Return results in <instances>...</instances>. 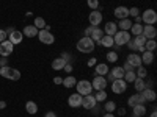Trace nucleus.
Here are the masks:
<instances>
[{
  "label": "nucleus",
  "instance_id": "nucleus-18",
  "mask_svg": "<svg viewBox=\"0 0 157 117\" xmlns=\"http://www.w3.org/2000/svg\"><path fill=\"white\" fill-rule=\"evenodd\" d=\"M141 95H143V98H145V101H148V103L155 101V97H157L154 89H143L141 90Z\"/></svg>",
  "mask_w": 157,
  "mask_h": 117
},
{
  "label": "nucleus",
  "instance_id": "nucleus-39",
  "mask_svg": "<svg viewBox=\"0 0 157 117\" xmlns=\"http://www.w3.org/2000/svg\"><path fill=\"white\" fill-rule=\"evenodd\" d=\"M105 58H107L109 62H116V61H118V51H115V50H109V51H107V55H105Z\"/></svg>",
  "mask_w": 157,
  "mask_h": 117
},
{
  "label": "nucleus",
  "instance_id": "nucleus-30",
  "mask_svg": "<svg viewBox=\"0 0 157 117\" xmlns=\"http://www.w3.org/2000/svg\"><path fill=\"white\" fill-rule=\"evenodd\" d=\"M25 109H27L29 114L35 115V114L38 112V105H36L35 101H27V103H25Z\"/></svg>",
  "mask_w": 157,
  "mask_h": 117
},
{
  "label": "nucleus",
  "instance_id": "nucleus-43",
  "mask_svg": "<svg viewBox=\"0 0 157 117\" xmlns=\"http://www.w3.org/2000/svg\"><path fill=\"white\" fill-rule=\"evenodd\" d=\"M21 78V72L17 70V69H13V72H11V76H10V80L11 81H17Z\"/></svg>",
  "mask_w": 157,
  "mask_h": 117
},
{
  "label": "nucleus",
  "instance_id": "nucleus-42",
  "mask_svg": "<svg viewBox=\"0 0 157 117\" xmlns=\"http://www.w3.org/2000/svg\"><path fill=\"white\" fill-rule=\"evenodd\" d=\"M86 5L90 9H98L99 8V0H86Z\"/></svg>",
  "mask_w": 157,
  "mask_h": 117
},
{
  "label": "nucleus",
  "instance_id": "nucleus-50",
  "mask_svg": "<svg viewBox=\"0 0 157 117\" xmlns=\"http://www.w3.org/2000/svg\"><path fill=\"white\" fill-rule=\"evenodd\" d=\"M96 64H98V59H96V58H91V59H88V66H90V67H94Z\"/></svg>",
  "mask_w": 157,
  "mask_h": 117
},
{
  "label": "nucleus",
  "instance_id": "nucleus-51",
  "mask_svg": "<svg viewBox=\"0 0 157 117\" xmlns=\"http://www.w3.org/2000/svg\"><path fill=\"white\" fill-rule=\"evenodd\" d=\"M93 30H94V27H93V25H90V27H86V28H85V36H90Z\"/></svg>",
  "mask_w": 157,
  "mask_h": 117
},
{
  "label": "nucleus",
  "instance_id": "nucleus-48",
  "mask_svg": "<svg viewBox=\"0 0 157 117\" xmlns=\"http://www.w3.org/2000/svg\"><path fill=\"white\" fill-rule=\"evenodd\" d=\"M8 39V34L5 33V30H0V42H3Z\"/></svg>",
  "mask_w": 157,
  "mask_h": 117
},
{
  "label": "nucleus",
  "instance_id": "nucleus-4",
  "mask_svg": "<svg viewBox=\"0 0 157 117\" xmlns=\"http://www.w3.org/2000/svg\"><path fill=\"white\" fill-rule=\"evenodd\" d=\"M140 17H141V22H145V25H155V22H157V12H155V9L148 8V9L143 11V14Z\"/></svg>",
  "mask_w": 157,
  "mask_h": 117
},
{
  "label": "nucleus",
  "instance_id": "nucleus-7",
  "mask_svg": "<svg viewBox=\"0 0 157 117\" xmlns=\"http://www.w3.org/2000/svg\"><path fill=\"white\" fill-rule=\"evenodd\" d=\"M88 20H90V25H93V27H99V23L104 20V16L99 9H91L90 16H88Z\"/></svg>",
  "mask_w": 157,
  "mask_h": 117
},
{
  "label": "nucleus",
  "instance_id": "nucleus-11",
  "mask_svg": "<svg viewBox=\"0 0 157 117\" xmlns=\"http://www.w3.org/2000/svg\"><path fill=\"white\" fill-rule=\"evenodd\" d=\"M126 61H127V62H129L134 69H137V67L143 66V64H141V56H140L138 53H134V51H130V53L127 55Z\"/></svg>",
  "mask_w": 157,
  "mask_h": 117
},
{
  "label": "nucleus",
  "instance_id": "nucleus-26",
  "mask_svg": "<svg viewBox=\"0 0 157 117\" xmlns=\"http://www.w3.org/2000/svg\"><path fill=\"white\" fill-rule=\"evenodd\" d=\"M146 112H148V109H146L145 105H135V106H132V114H134V115H141V117H145Z\"/></svg>",
  "mask_w": 157,
  "mask_h": 117
},
{
  "label": "nucleus",
  "instance_id": "nucleus-22",
  "mask_svg": "<svg viewBox=\"0 0 157 117\" xmlns=\"http://www.w3.org/2000/svg\"><path fill=\"white\" fill-rule=\"evenodd\" d=\"M132 20H130L129 17L127 19H121L120 22H116V25H118V28L120 30H123V31H129L130 30V27H132Z\"/></svg>",
  "mask_w": 157,
  "mask_h": 117
},
{
  "label": "nucleus",
  "instance_id": "nucleus-16",
  "mask_svg": "<svg viewBox=\"0 0 157 117\" xmlns=\"http://www.w3.org/2000/svg\"><path fill=\"white\" fill-rule=\"evenodd\" d=\"M140 56H141V64L143 66H151V64L154 62V51H146L145 50Z\"/></svg>",
  "mask_w": 157,
  "mask_h": 117
},
{
  "label": "nucleus",
  "instance_id": "nucleus-12",
  "mask_svg": "<svg viewBox=\"0 0 157 117\" xmlns=\"http://www.w3.org/2000/svg\"><path fill=\"white\" fill-rule=\"evenodd\" d=\"M113 14L118 20H121V19H127L129 17V8L124 6V5H120V6H116L113 9Z\"/></svg>",
  "mask_w": 157,
  "mask_h": 117
},
{
  "label": "nucleus",
  "instance_id": "nucleus-38",
  "mask_svg": "<svg viewBox=\"0 0 157 117\" xmlns=\"http://www.w3.org/2000/svg\"><path fill=\"white\" fill-rule=\"evenodd\" d=\"M107 92H105V89L104 90H96V95H94V98H96V101L99 103V101H105L107 100Z\"/></svg>",
  "mask_w": 157,
  "mask_h": 117
},
{
  "label": "nucleus",
  "instance_id": "nucleus-52",
  "mask_svg": "<svg viewBox=\"0 0 157 117\" xmlns=\"http://www.w3.org/2000/svg\"><path fill=\"white\" fill-rule=\"evenodd\" d=\"M44 117H58V115H57V112H54V111H47V112L44 114Z\"/></svg>",
  "mask_w": 157,
  "mask_h": 117
},
{
  "label": "nucleus",
  "instance_id": "nucleus-32",
  "mask_svg": "<svg viewBox=\"0 0 157 117\" xmlns=\"http://www.w3.org/2000/svg\"><path fill=\"white\" fill-rule=\"evenodd\" d=\"M33 25H35V27H36L38 30H44L47 23H46V20H44L43 17H39V16H38V17H35V20H33Z\"/></svg>",
  "mask_w": 157,
  "mask_h": 117
},
{
  "label": "nucleus",
  "instance_id": "nucleus-47",
  "mask_svg": "<svg viewBox=\"0 0 157 117\" xmlns=\"http://www.w3.org/2000/svg\"><path fill=\"white\" fill-rule=\"evenodd\" d=\"M123 69H124V72H132V70H135L132 66H130V64L127 62V61H124V64H123V66H121Z\"/></svg>",
  "mask_w": 157,
  "mask_h": 117
},
{
  "label": "nucleus",
  "instance_id": "nucleus-29",
  "mask_svg": "<svg viewBox=\"0 0 157 117\" xmlns=\"http://www.w3.org/2000/svg\"><path fill=\"white\" fill-rule=\"evenodd\" d=\"M132 84H134V87H135V92H141L143 89H146V86H145V80H143V78H135Z\"/></svg>",
  "mask_w": 157,
  "mask_h": 117
},
{
  "label": "nucleus",
  "instance_id": "nucleus-56",
  "mask_svg": "<svg viewBox=\"0 0 157 117\" xmlns=\"http://www.w3.org/2000/svg\"><path fill=\"white\" fill-rule=\"evenodd\" d=\"M3 108H6V101L0 100V109H3Z\"/></svg>",
  "mask_w": 157,
  "mask_h": 117
},
{
  "label": "nucleus",
  "instance_id": "nucleus-46",
  "mask_svg": "<svg viewBox=\"0 0 157 117\" xmlns=\"http://www.w3.org/2000/svg\"><path fill=\"white\" fill-rule=\"evenodd\" d=\"M63 72H66L68 75H71V72H72V64H71V62H66V64H64Z\"/></svg>",
  "mask_w": 157,
  "mask_h": 117
},
{
  "label": "nucleus",
  "instance_id": "nucleus-1",
  "mask_svg": "<svg viewBox=\"0 0 157 117\" xmlns=\"http://www.w3.org/2000/svg\"><path fill=\"white\" fill-rule=\"evenodd\" d=\"M77 50L80 51V53H91V51H94V47H96V44L91 41V37H88V36H83V37H80L77 41Z\"/></svg>",
  "mask_w": 157,
  "mask_h": 117
},
{
  "label": "nucleus",
  "instance_id": "nucleus-57",
  "mask_svg": "<svg viewBox=\"0 0 157 117\" xmlns=\"http://www.w3.org/2000/svg\"><path fill=\"white\" fill-rule=\"evenodd\" d=\"M104 117H115V114L113 112H105V114H104Z\"/></svg>",
  "mask_w": 157,
  "mask_h": 117
},
{
  "label": "nucleus",
  "instance_id": "nucleus-5",
  "mask_svg": "<svg viewBox=\"0 0 157 117\" xmlns=\"http://www.w3.org/2000/svg\"><path fill=\"white\" fill-rule=\"evenodd\" d=\"M38 39L41 41L43 44H46V45H50V44H54L55 42V36L52 34L49 30H39L38 31Z\"/></svg>",
  "mask_w": 157,
  "mask_h": 117
},
{
  "label": "nucleus",
  "instance_id": "nucleus-60",
  "mask_svg": "<svg viewBox=\"0 0 157 117\" xmlns=\"http://www.w3.org/2000/svg\"><path fill=\"white\" fill-rule=\"evenodd\" d=\"M134 117H141V115H134Z\"/></svg>",
  "mask_w": 157,
  "mask_h": 117
},
{
  "label": "nucleus",
  "instance_id": "nucleus-27",
  "mask_svg": "<svg viewBox=\"0 0 157 117\" xmlns=\"http://www.w3.org/2000/svg\"><path fill=\"white\" fill-rule=\"evenodd\" d=\"M110 73H112V76L115 78V80H120V78L124 76V69H123L121 66H115V67L110 70Z\"/></svg>",
  "mask_w": 157,
  "mask_h": 117
},
{
  "label": "nucleus",
  "instance_id": "nucleus-9",
  "mask_svg": "<svg viewBox=\"0 0 157 117\" xmlns=\"http://www.w3.org/2000/svg\"><path fill=\"white\" fill-rule=\"evenodd\" d=\"M96 105H98V101H96L94 95L88 94V95H83V97H82V108H83V109H90V111H91Z\"/></svg>",
  "mask_w": 157,
  "mask_h": 117
},
{
  "label": "nucleus",
  "instance_id": "nucleus-40",
  "mask_svg": "<svg viewBox=\"0 0 157 117\" xmlns=\"http://www.w3.org/2000/svg\"><path fill=\"white\" fill-rule=\"evenodd\" d=\"M127 105L132 108V106H135V105H140L138 103V92H135L134 95H130L129 97V100H127Z\"/></svg>",
  "mask_w": 157,
  "mask_h": 117
},
{
  "label": "nucleus",
  "instance_id": "nucleus-2",
  "mask_svg": "<svg viewBox=\"0 0 157 117\" xmlns=\"http://www.w3.org/2000/svg\"><path fill=\"white\" fill-rule=\"evenodd\" d=\"M130 33L129 31H123V30H120V31H116L115 34H113V42H115V45H116V48L118 47H123V45H126L129 41H130Z\"/></svg>",
  "mask_w": 157,
  "mask_h": 117
},
{
  "label": "nucleus",
  "instance_id": "nucleus-17",
  "mask_svg": "<svg viewBox=\"0 0 157 117\" xmlns=\"http://www.w3.org/2000/svg\"><path fill=\"white\" fill-rule=\"evenodd\" d=\"M109 72H110V69H109V66H107L105 62H99V64H96V66H94V76L96 75L105 76Z\"/></svg>",
  "mask_w": 157,
  "mask_h": 117
},
{
  "label": "nucleus",
  "instance_id": "nucleus-36",
  "mask_svg": "<svg viewBox=\"0 0 157 117\" xmlns=\"http://www.w3.org/2000/svg\"><path fill=\"white\" fill-rule=\"evenodd\" d=\"M135 75H137V78H143V80H145L146 75H148L146 67H145V66H140V67H137V69H135Z\"/></svg>",
  "mask_w": 157,
  "mask_h": 117
},
{
  "label": "nucleus",
  "instance_id": "nucleus-28",
  "mask_svg": "<svg viewBox=\"0 0 157 117\" xmlns=\"http://www.w3.org/2000/svg\"><path fill=\"white\" fill-rule=\"evenodd\" d=\"M141 31H143V23H132V27L129 30L130 36H138L141 34Z\"/></svg>",
  "mask_w": 157,
  "mask_h": 117
},
{
  "label": "nucleus",
  "instance_id": "nucleus-21",
  "mask_svg": "<svg viewBox=\"0 0 157 117\" xmlns=\"http://www.w3.org/2000/svg\"><path fill=\"white\" fill-rule=\"evenodd\" d=\"M116 31H118V25H116V22H107V23H105V27H104V34L113 36Z\"/></svg>",
  "mask_w": 157,
  "mask_h": 117
},
{
  "label": "nucleus",
  "instance_id": "nucleus-10",
  "mask_svg": "<svg viewBox=\"0 0 157 117\" xmlns=\"http://www.w3.org/2000/svg\"><path fill=\"white\" fill-rule=\"evenodd\" d=\"M13 51H14V45H13L8 39L6 41H3V42H0V56H10Z\"/></svg>",
  "mask_w": 157,
  "mask_h": 117
},
{
  "label": "nucleus",
  "instance_id": "nucleus-3",
  "mask_svg": "<svg viewBox=\"0 0 157 117\" xmlns=\"http://www.w3.org/2000/svg\"><path fill=\"white\" fill-rule=\"evenodd\" d=\"M75 89H77V94H80L82 97L93 92V86H91V81H88V80H80V81H77Z\"/></svg>",
  "mask_w": 157,
  "mask_h": 117
},
{
  "label": "nucleus",
  "instance_id": "nucleus-33",
  "mask_svg": "<svg viewBox=\"0 0 157 117\" xmlns=\"http://www.w3.org/2000/svg\"><path fill=\"white\" fill-rule=\"evenodd\" d=\"M137 78V75H135V70H132V72H124V76H123V80L127 83V84H130V83H134V80Z\"/></svg>",
  "mask_w": 157,
  "mask_h": 117
},
{
  "label": "nucleus",
  "instance_id": "nucleus-59",
  "mask_svg": "<svg viewBox=\"0 0 157 117\" xmlns=\"http://www.w3.org/2000/svg\"><path fill=\"white\" fill-rule=\"evenodd\" d=\"M149 117H157V112H155V108L152 109V112H151V115Z\"/></svg>",
  "mask_w": 157,
  "mask_h": 117
},
{
  "label": "nucleus",
  "instance_id": "nucleus-20",
  "mask_svg": "<svg viewBox=\"0 0 157 117\" xmlns=\"http://www.w3.org/2000/svg\"><path fill=\"white\" fill-rule=\"evenodd\" d=\"M38 31H39V30L32 23V25H25L22 34H24V36H27V37H35V36H38Z\"/></svg>",
  "mask_w": 157,
  "mask_h": 117
},
{
  "label": "nucleus",
  "instance_id": "nucleus-58",
  "mask_svg": "<svg viewBox=\"0 0 157 117\" xmlns=\"http://www.w3.org/2000/svg\"><path fill=\"white\" fill-rule=\"evenodd\" d=\"M135 19V23H141V17L140 16H137V17H134Z\"/></svg>",
  "mask_w": 157,
  "mask_h": 117
},
{
  "label": "nucleus",
  "instance_id": "nucleus-19",
  "mask_svg": "<svg viewBox=\"0 0 157 117\" xmlns=\"http://www.w3.org/2000/svg\"><path fill=\"white\" fill-rule=\"evenodd\" d=\"M102 36H104V30H101L99 27H94V30L91 31V34H90L88 37H91V41H93L94 44H99L101 39H102Z\"/></svg>",
  "mask_w": 157,
  "mask_h": 117
},
{
  "label": "nucleus",
  "instance_id": "nucleus-31",
  "mask_svg": "<svg viewBox=\"0 0 157 117\" xmlns=\"http://www.w3.org/2000/svg\"><path fill=\"white\" fill-rule=\"evenodd\" d=\"M132 39H134V42H135V45H137V50H138L140 47H145V44H146V37L143 36V34L134 36Z\"/></svg>",
  "mask_w": 157,
  "mask_h": 117
},
{
  "label": "nucleus",
  "instance_id": "nucleus-25",
  "mask_svg": "<svg viewBox=\"0 0 157 117\" xmlns=\"http://www.w3.org/2000/svg\"><path fill=\"white\" fill-rule=\"evenodd\" d=\"M64 87H68V89H71V87H75V84H77V80L72 76V75H68L66 78H63V83H61Z\"/></svg>",
  "mask_w": 157,
  "mask_h": 117
},
{
  "label": "nucleus",
  "instance_id": "nucleus-44",
  "mask_svg": "<svg viewBox=\"0 0 157 117\" xmlns=\"http://www.w3.org/2000/svg\"><path fill=\"white\" fill-rule=\"evenodd\" d=\"M129 16H130V17H137V16H140V9H138L137 6L129 8Z\"/></svg>",
  "mask_w": 157,
  "mask_h": 117
},
{
  "label": "nucleus",
  "instance_id": "nucleus-34",
  "mask_svg": "<svg viewBox=\"0 0 157 117\" xmlns=\"http://www.w3.org/2000/svg\"><path fill=\"white\" fill-rule=\"evenodd\" d=\"M11 72H13V67H10V66H3V67H0V76H3V78H8V80H10Z\"/></svg>",
  "mask_w": 157,
  "mask_h": 117
},
{
  "label": "nucleus",
  "instance_id": "nucleus-24",
  "mask_svg": "<svg viewBox=\"0 0 157 117\" xmlns=\"http://www.w3.org/2000/svg\"><path fill=\"white\" fill-rule=\"evenodd\" d=\"M64 64H66V61H64L61 56H58V58H55L54 61H52V69L57 70V72H60V70H63Z\"/></svg>",
  "mask_w": 157,
  "mask_h": 117
},
{
  "label": "nucleus",
  "instance_id": "nucleus-13",
  "mask_svg": "<svg viewBox=\"0 0 157 117\" xmlns=\"http://www.w3.org/2000/svg\"><path fill=\"white\" fill-rule=\"evenodd\" d=\"M141 34L146 37V41H148V39H155V36H157V28L154 27V25H143Z\"/></svg>",
  "mask_w": 157,
  "mask_h": 117
},
{
  "label": "nucleus",
  "instance_id": "nucleus-6",
  "mask_svg": "<svg viewBox=\"0 0 157 117\" xmlns=\"http://www.w3.org/2000/svg\"><path fill=\"white\" fill-rule=\"evenodd\" d=\"M126 90H127V83L123 80V78L112 81V92L113 94H124Z\"/></svg>",
  "mask_w": 157,
  "mask_h": 117
},
{
  "label": "nucleus",
  "instance_id": "nucleus-14",
  "mask_svg": "<svg viewBox=\"0 0 157 117\" xmlns=\"http://www.w3.org/2000/svg\"><path fill=\"white\" fill-rule=\"evenodd\" d=\"M68 105H69L71 108H80V106H82V95L77 94V92L71 94V95L68 97Z\"/></svg>",
  "mask_w": 157,
  "mask_h": 117
},
{
  "label": "nucleus",
  "instance_id": "nucleus-53",
  "mask_svg": "<svg viewBox=\"0 0 157 117\" xmlns=\"http://www.w3.org/2000/svg\"><path fill=\"white\" fill-rule=\"evenodd\" d=\"M54 83H55V84H61V83H63V78H61V76H55V78H54Z\"/></svg>",
  "mask_w": 157,
  "mask_h": 117
},
{
  "label": "nucleus",
  "instance_id": "nucleus-23",
  "mask_svg": "<svg viewBox=\"0 0 157 117\" xmlns=\"http://www.w3.org/2000/svg\"><path fill=\"white\" fill-rule=\"evenodd\" d=\"M99 44H101L102 47H105V48H112V47H115V42H113V36H109V34H104Z\"/></svg>",
  "mask_w": 157,
  "mask_h": 117
},
{
  "label": "nucleus",
  "instance_id": "nucleus-35",
  "mask_svg": "<svg viewBox=\"0 0 157 117\" xmlns=\"http://www.w3.org/2000/svg\"><path fill=\"white\" fill-rule=\"evenodd\" d=\"M104 111H105V112H115L116 111V103L115 101H107L105 100V105H104Z\"/></svg>",
  "mask_w": 157,
  "mask_h": 117
},
{
  "label": "nucleus",
  "instance_id": "nucleus-54",
  "mask_svg": "<svg viewBox=\"0 0 157 117\" xmlns=\"http://www.w3.org/2000/svg\"><path fill=\"white\" fill-rule=\"evenodd\" d=\"M14 30H16L14 27H8V28H5V33H6V34H11V33L14 31Z\"/></svg>",
  "mask_w": 157,
  "mask_h": 117
},
{
  "label": "nucleus",
  "instance_id": "nucleus-49",
  "mask_svg": "<svg viewBox=\"0 0 157 117\" xmlns=\"http://www.w3.org/2000/svg\"><path fill=\"white\" fill-rule=\"evenodd\" d=\"M3 66H8V59L5 56H0V67H3Z\"/></svg>",
  "mask_w": 157,
  "mask_h": 117
},
{
  "label": "nucleus",
  "instance_id": "nucleus-41",
  "mask_svg": "<svg viewBox=\"0 0 157 117\" xmlns=\"http://www.w3.org/2000/svg\"><path fill=\"white\" fill-rule=\"evenodd\" d=\"M60 56H61L64 61H66V62H71V64H72V62H74V59H75V58L69 53V51H63V53H61Z\"/></svg>",
  "mask_w": 157,
  "mask_h": 117
},
{
  "label": "nucleus",
  "instance_id": "nucleus-45",
  "mask_svg": "<svg viewBox=\"0 0 157 117\" xmlns=\"http://www.w3.org/2000/svg\"><path fill=\"white\" fill-rule=\"evenodd\" d=\"M126 45H127V48H129L130 51H134V53H137V45H135V42H134V39H132V37H130V41H129Z\"/></svg>",
  "mask_w": 157,
  "mask_h": 117
},
{
  "label": "nucleus",
  "instance_id": "nucleus-37",
  "mask_svg": "<svg viewBox=\"0 0 157 117\" xmlns=\"http://www.w3.org/2000/svg\"><path fill=\"white\" fill-rule=\"evenodd\" d=\"M157 48V42H155V39H148L146 44H145V50L146 51H154Z\"/></svg>",
  "mask_w": 157,
  "mask_h": 117
},
{
  "label": "nucleus",
  "instance_id": "nucleus-8",
  "mask_svg": "<svg viewBox=\"0 0 157 117\" xmlns=\"http://www.w3.org/2000/svg\"><path fill=\"white\" fill-rule=\"evenodd\" d=\"M109 81L105 80V76H101V75H96L93 78V81H91V86H93L94 90H104L107 87Z\"/></svg>",
  "mask_w": 157,
  "mask_h": 117
},
{
  "label": "nucleus",
  "instance_id": "nucleus-15",
  "mask_svg": "<svg viewBox=\"0 0 157 117\" xmlns=\"http://www.w3.org/2000/svg\"><path fill=\"white\" fill-rule=\"evenodd\" d=\"M22 39H24V34H22V31H17V30H14L11 34H8V41H10L13 45L21 44V42H22Z\"/></svg>",
  "mask_w": 157,
  "mask_h": 117
},
{
  "label": "nucleus",
  "instance_id": "nucleus-55",
  "mask_svg": "<svg viewBox=\"0 0 157 117\" xmlns=\"http://www.w3.org/2000/svg\"><path fill=\"white\" fill-rule=\"evenodd\" d=\"M118 115H121V117H123V115H126V109H124V108L118 109Z\"/></svg>",
  "mask_w": 157,
  "mask_h": 117
}]
</instances>
